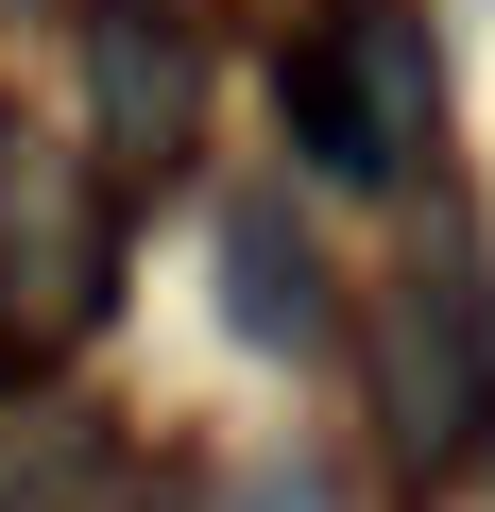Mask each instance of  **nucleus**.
I'll return each mask as SVG.
<instances>
[{"label":"nucleus","mask_w":495,"mask_h":512,"mask_svg":"<svg viewBox=\"0 0 495 512\" xmlns=\"http://www.w3.org/2000/svg\"><path fill=\"white\" fill-rule=\"evenodd\" d=\"M103 137H120V171H171V137H188V69L137 18H103Z\"/></svg>","instance_id":"39448f33"},{"label":"nucleus","mask_w":495,"mask_h":512,"mask_svg":"<svg viewBox=\"0 0 495 512\" xmlns=\"http://www.w3.org/2000/svg\"><path fill=\"white\" fill-rule=\"evenodd\" d=\"M239 512H325V495L308 478H239Z\"/></svg>","instance_id":"423d86ee"},{"label":"nucleus","mask_w":495,"mask_h":512,"mask_svg":"<svg viewBox=\"0 0 495 512\" xmlns=\"http://www.w3.org/2000/svg\"><path fill=\"white\" fill-rule=\"evenodd\" d=\"M376 376H393V444H410V478L444 461H478L495 444V342H478V291H461V256H410L393 274V308H376Z\"/></svg>","instance_id":"f03ea898"},{"label":"nucleus","mask_w":495,"mask_h":512,"mask_svg":"<svg viewBox=\"0 0 495 512\" xmlns=\"http://www.w3.org/2000/svg\"><path fill=\"white\" fill-rule=\"evenodd\" d=\"M0 274H18L35 325H86V308H103V188H86L52 137L0 154Z\"/></svg>","instance_id":"7ed1b4c3"},{"label":"nucleus","mask_w":495,"mask_h":512,"mask_svg":"<svg viewBox=\"0 0 495 512\" xmlns=\"http://www.w3.org/2000/svg\"><path fill=\"white\" fill-rule=\"evenodd\" d=\"M274 120L325 188H410L427 120H444V69H427V18L410 0H325L274 69Z\"/></svg>","instance_id":"f257e3e1"},{"label":"nucleus","mask_w":495,"mask_h":512,"mask_svg":"<svg viewBox=\"0 0 495 512\" xmlns=\"http://www.w3.org/2000/svg\"><path fill=\"white\" fill-rule=\"evenodd\" d=\"M222 308H239V342H325V256L274 188L222 205Z\"/></svg>","instance_id":"20e7f679"}]
</instances>
